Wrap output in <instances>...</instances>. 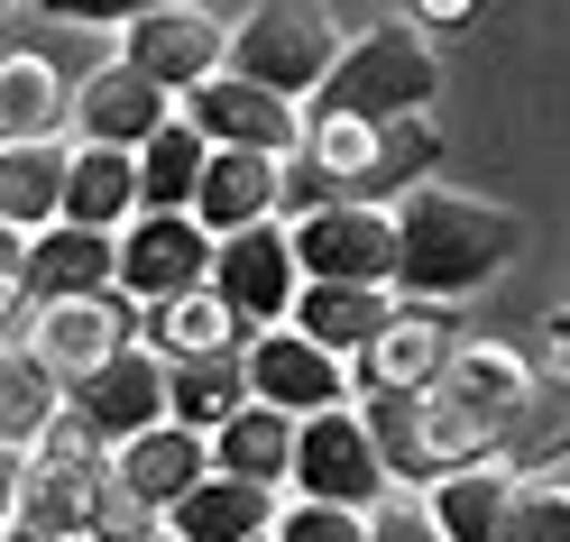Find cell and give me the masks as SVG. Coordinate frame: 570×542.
I'll use <instances>...</instances> for the list:
<instances>
[{"label": "cell", "mask_w": 570, "mask_h": 542, "mask_svg": "<svg viewBox=\"0 0 570 542\" xmlns=\"http://www.w3.org/2000/svg\"><path fill=\"white\" fill-rule=\"evenodd\" d=\"M295 496H313V505H350V515H377V505L396 496V479H386L377 432H368L360 405L304 423V442H295Z\"/></svg>", "instance_id": "obj_6"}, {"label": "cell", "mask_w": 570, "mask_h": 542, "mask_svg": "<svg viewBox=\"0 0 570 542\" xmlns=\"http://www.w3.org/2000/svg\"><path fill=\"white\" fill-rule=\"evenodd\" d=\"M248 386H258V405L295 414V423L360 405V368H350V358H332V349H313L295 322H285V332H258V349H248Z\"/></svg>", "instance_id": "obj_11"}, {"label": "cell", "mask_w": 570, "mask_h": 542, "mask_svg": "<svg viewBox=\"0 0 570 542\" xmlns=\"http://www.w3.org/2000/svg\"><path fill=\"white\" fill-rule=\"evenodd\" d=\"M0 542H47V533H19V524H10V533H0Z\"/></svg>", "instance_id": "obj_35"}, {"label": "cell", "mask_w": 570, "mask_h": 542, "mask_svg": "<svg viewBox=\"0 0 570 542\" xmlns=\"http://www.w3.org/2000/svg\"><path fill=\"white\" fill-rule=\"evenodd\" d=\"M203 175H212V138L194 120H175L148 157H138V185H148V211H194L203 203Z\"/></svg>", "instance_id": "obj_29"}, {"label": "cell", "mask_w": 570, "mask_h": 542, "mask_svg": "<svg viewBox=\"0 0 570 542\" xmlns=\"http://www.w3.org/2000/svg\"><path fill=\"white\" fill-rule=\"evenodd\" d=\"M212 267H222V239H212L194 211H148V221L120 230V295H129V304L203 295Z\"/></svg>", "instance_id": "obj_9"}, {"label": "cell", "mask_w": 570, "mask_h": 542, "mask_svg": "<svg viewBox=\"0 0 570 542\" xmlns=\"http://www.w3.org/2000/svg\"><path fill=\"white\" fill-rule=\"evenodd\" d=\"M75 405L92 414V432H101L111 451H129L138 432L175 423V368H166V358H157L148 341H138V349H120L111 368H101V377H92V386L75 395Z\"/></svg>", "instance_id": "obj_16"}, {"label": "cell", "mask_w": 570, "mask_h": 542, "mask_svg": "<svg viewBox=\"0 0 570 542\" xmlns=\"http://www.w3.org/2000/svg\"><path fill=\"white\" fill-rule=\"evenodd\" d=\"M350 56V28L332 10H313V0H258V10L239 19V56L230 75H248L258 92H285V101H323V83L341 75Z\"/></svg>", "instance_id": "obj_3"}, {"label": "cell", "mask_w": 570, "mask_h": 542, "mask_svg": "<svg viewBox=\"0 0 570 542\" xmlns=\"http://www.w3.org/2000/svg\"><path fill=\"white\" fill-rule=\"evenodd\" d=\"M239 56V19L222 10H194V0H157V10H129L120 19V65H138L148 83H166L175 101H194L230 75Z\"/></svg>", "instance_id": "obj_4"}, {"label": "cell", "mask_w": 570, "mask_h": 542, "mask_svg": "<svg viewBox=\"0 0 570 542\" xmlns=\"http://www.w3.org/2000/svg\"><path fill=\"white\" fill-rule=\"evenodd\" d=\"M185 120L212 138V148H239V157H285V166H295V157H304V138H313V111H304V101L258 92L248 75H222L212 92H194V101H185Z\"/></svg>", "instance_id": "obj_10"}, {"label": "cell", "mask_w": 570, "mask_h": 542, "mask_svg": "<svg viewBox=\"0 0 570 542\" xmlns=\"http://www.w3.org/2000/svg\"><path fill=\"white\" fill-rule=\"evenodd\" d=\"M507 542H570V487L561 479H524L507 505Z\"/></svg>", "instance_id": "obj_30"}, {"label": "cell", "mask_w": 570, "mask_h": 542, "mask_svg": "<svg viewBox=\"0 0 570 542\" xmlns=\"http://www.w3.org/2000/svg\"><path fill=\"white\" fill-rule=\"evenodd\" d=\"M148 349L166 358V368H194V358H248V349H258V322H248L222 285H203V295L148 304Z\"/></svg>", "instance_id": "obj_18"}, {"label": "cell", "mask_w": 570, "mask_h": 542, "mask_svg": "<svg viewBox=\"0 0 570 542\" xmlns=\"http://www.w3.org/2000/svg\"><path fill=\"white\" fill-rule=\"evenodd\" d=\"M442 92V56L433 38H414V28H368V38H350L341 75L323 83L313 101V120H368V129H396V120H423Z\"/></svg>", "instance_id": "obj_2"}, {"label": "cell", "mask_w": 570, "mask_h": 542, "mask_svg": "<svg viewBox=\"0 0 570 542\" xmlns=\"http://www.w3.org/2000/svg\"><path fill=\"white\" fill-rule=\"evenodd\" d=\"M148 542H175V533H148Z\"/></svg>", "instance_id": "obj_36"}, {"label": "cell", "mask_w": 570, "mask_h": 542, "mask_svg": "<svg viewBox=\"0 0 570 542\" xmlns=\"http://www.w3.org/2000/svg\"><path fill=\"white\" fill-rule=\"evenodd\" d=\"M460 349H470V332L451 322V304H396V322L360 358V395H433L460 368Z\"/></svg>", "instance_id": "obj_12"}, {"label": "cell", "mask_w": 570, "mask_h": 542, "mask_svg": "<svg viewBox=\"0 0 570 542\" xmlns=\"http://www.w3.org/2000/svg\"><path fill=\"white\" fill-rule=\"evenodd\" d=\"M561 487H570V469H561Z\"/></svg>", "instance_id": "obj_37"}, {"label": "cell", "mask_w": 570, "mask_h": 542, "mask_svg": "<svg viewBox=\"0 0 570 542\" xmlns=\"http://www.w3.org/2000/svg\"><path fill=\"white\" fill-rule=\"evenodd\" d=\"M75 75L47 65L38 47H10L0 65V138L10 148H75Z\"/></svg>", "instance_id": "obj_17"}, {"label": "cell", "mask_w": 570, "mask_h": 542, "mask_svg": "<svg viewBox=\"0 0 570 542\" xmlns=\"http://www.w3.org/2000/svg\"><path fill=\"white\" fill-rule=\"evenodd\" d=\"M368 542H442V524H433V505H423V496H386L377 515H368Z\"/></svg>", "instance_id": "obj_32"}, {"label": "cell", "mask_w": 570, "mask_h": 542, "mask_svg": "<svg viewBox=\"0 0 570 542\" xmlns=\"http://www.w3.org/2000/svg\"><path fill=\"white\" fill-rule=\"evenodd\" d=\"M65 377L47 368L38 349H10V368H0V432H10V460H38V442L65 423Z\"/></svg>", "instance_id": "obj_26"}, {"label": "cell", "mask_w": 570, "mask_h": 542, "mask_svg": "<svg viewBox=\"0 0 570 542\" xmlns=\"http://www.w3.org/2000/svg\"><path fill=\"white\" fill-rule=\"evenodd\" d=\"M295 267H304V285H377V295H396V267H405L396 211H368V203L313 211V221H295Z\"/></svg>", "instance_id": "obj_7"}, {"label": "cell", "mask_w": 570, "mask_h": 542, "mask_svg": "<svg viewBox=\"0 0 570 542\" xmlns=\"http://www.w3.org/2000/svg\"><path fill=\"white\" fill-rule=\"evenodd\" d=\"M396 239H405V267H396V295L405 304H460L479 285L507 276V258L524 248V221L507 203H479V194H414L396 211Z\"/></svg>", "instance_id": "obj_1"}, {"label": "cell", "mask_w": 570, "mask_h": 542, "mask_svg": "<svg viewBox=\"0 0 570 542\" xmlns=\"http://www.w3.org/2000/svg\"><path fill=\"white\" fill-rule=\"evenodd\" d=\"M111 469H56V460H10V524L47 542H92Z\"/></svg>", "instance_id": "obj_15"}, {"label": "cell", "mask_w": 570, "mask_h": 542, "mask_svg": "<svg viewBox=\"0 0 570 542\" xmlns=\"http://www.w3.org/2000/svg\"><path fill=\"white\" fill-rule=\"evenodd\" d=\"M175 120H185V101H175L166 83H148L138 65H101V75L75 92V148H120V157H148Z\"/></svg>", "instance_id": "obj_13"}, {"label": "cell", "mask_w": 570, "mask_h": 542, "mask_svg": "<svg viewBox=\"0 0 570 542\" xmlns=\"http://www.w3.org/2000/svg\"><path fill=\"white\" fill-rule=\"evenodd\" d=\"M212 285L258 322V332H285L295 322V304H304V267H295V230L285 221H267V230H239V239H222V267H212Z\"/></svg>", "instance_id": "obj_14"}, {"label": "cell", "mask_w": 570, "mask_h": 542, "mask_svg": "<svg viewBox=\"0 0 570 542\" xmlns=\"http://www.w3.org/2000/svg\"><path fill=\"white\" fill-rule=\"evenodd\" d=\"M248 405H258V386H248V358H194V368H175V423L185 432H230Z\"/></svg>", "instance_id": "obj_28"}, {"label": "cell", "mask_w": 570, "mask_h": 542, "mask_svg": "<svg viewBox=\"0 0 570 542\" xmlns=\"http://www.w3.org/2000/svg\"><path fill=\"white\" fill-rule=\"evenodd\" d=\"M276 542H368V515H350V505H313V496H285Z\"/></svg>", "instance_id": "obj_31"}, {"label": "cell", "mask_w": 570, "mask_h": 542, "mask_svg": "<svg viewBox=\"0 0 570 542\" xmlns=\"http://www.w3.org/2000/svg\"><path fill=\"white\" fill-rule=\"evenodd\" d=\"M515 487H524V479H507V469H460V479H442L423 505H433L442 542H507V505H515Z\"/></svg>", "instance_id": "obj_27"}, {"label": "cell", "mask_w": 570, "mask_h": 542, "mask_svg": "<svg viewBox=\"0 0 570 542\" xmlns=\"http://www.w3.org/2000/svg\"><path fill=\"white\" fill-rule=\"evenodd\" d=\"M92 295H120V239L111 230L56 221L47 239H10V341L38 332L47 304H92Z\"/></svg>", "instance_id": "obj_5"}, {"label": "cell", "mask_w": 570, "mask_h": 542, "mask_svg": "<svg viewBox=\"0 0 570 542\" xmlns=\"http://www.w3.org/2000/svg\"><path fill=\"white\" fill-rule=\"evenodd\" d=\"M396 322V295H377V285H304V304H295V332L313 349H332V358H360L377 349V332Z\"/></svg>", "instance_id": "obj_21"}, {"label": "cell", "mask_w": 570, "mask_h": 542, "mask_svg": "<svg viewBox=\"0 0 570 542\" xmlns=\"http://www.w3.org/2000/svg\"><path fill=\"white\" fill-rule=\"evenodd\" d=\"M405 28L414 38H460V28H470V0H414Z\"/></svg>", "instance_id": "obj_33"}, {"label": "cell", "mask_w": 570, "mask_h": 542, "mask_svg": "<svg viewBox=\"0 0 570 542\" xmlns=\"http://www.w3.org/2000/svg\"><path fill=\"white\" fill-rule=\"evenodd\" d=\"M267 542H276V533H267Z\"/></svg>", "instance_id": "obj_38"}, {"label": "cell", "mask_w": 570, "mask_h": 542, "mask_svg": "<svg viewBox=\"0 0 570 542\" xmlns=\"http://www.w3.org/2000/svg\"><path fill=\"white\" fill-rule=\"evenodd\" d=\"M65 221L75 230H129L148 221V185H138V157L120 148H75V194H65Z\"/></svg>", "instance_id": "obj_24"}, {"label": "cell", "mask_w": 570, "mask_h": 542, "mask_svg": "<svg viewBox=\"0 0 570 542\" xmlns=\"http://www.w3.org/2000/svg\"><path fill=\"white\" fill-rule=\"evenodd\" d=\"M111 469H120L129 496H148L157 515H175V505L212 479V442H203V432H185V423H157V432H138Z\"/></svg>", "instance_id": "obj_19"}, {"label": "cell", "mask_w": 570, "mask_h": 542, "mask_svg": "<svg viewBox=\"0 0 570 542\" xmlns=\"http://www.w3.org/2000/svg\"><path fill=\"white\" fill-rule=\"evenodd\" d=\"M148 341V304H129V295H92V304H47L38 313V332L10 341V349H38L47 368L65 377V395H83L101 368H111L120 349Z\"/></svg>", "instance_id": "obj_8"}, {"label": "cell", "mask_w": 570, "mask_h": 542, "mask_svg": "<svg viewBox=\"0 0 570 542\" xmlns=\"http://www.w3.org/2000/svg\"><path fill=\"white\" fill-rule=\"evenodd\" d=\"M276 515H285L276 487H248V479H222V469H212V479L166 515V533L175 542H267Z\"/></svg>", "instance_id": "obj_20"}, {"label": "cell", "mask_w": 570, "mask_h": 542, "mask_svg": "<svg viewBox=\"0 0 570 542\" xmlns=\"http://www.w3.org/2000/svg\"><path fill=\"white\" fill-rule=\"evenodd\" d=\"M533 368H552V377H570V304L543 322V349H533Z\"/></svg>", "instance_id": "obj_34"}, {"label": "cell", "mask_w": 570, "mask_h": 542, "mask_svg": "<svg viewBox=\"0 0 570 542\" xmlns=\"http://www.w3.org/2000/svg\"><path fill=\"white\" fill-rule=\"evenodd\" d=\"M295 442H304V423H295V414L248 405L230 432H212V469H222V479H248V487L295 496Z\"/></svg>", "instance_id": "obj_22"}, {"label": "cell", "mask_w": 570, "mask_h": 542, "mask_svg": "<svg viewBox=\"0 0 570 542\" xmlns=\"http://www.w3.org/2000/svg\"><path fill=\"white\" fill-rule=\"evenodd\" d=\"M65 194H75V148H10V157H0V211H10V239H47L65 221Z\"/></svg>", "instance_id": "obj_23"}, {"label": "cell", "mask_w": 570, "mask_h": 542, "mask_svg": "<svg viewBox=\"0 0 570 542\" xmlns=\"http://www.w3.org/2000/svg\"><path fill=\"white\" fill-rule=\"evenodd\" d=\"M497 469H507V479H561L570 469V377L533 368V395H524V414H515Z\"/></svg>", "instance_id": "obj_25"}]
</instances>
